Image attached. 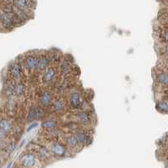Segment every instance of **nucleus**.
<instances>
[{
  "mask_svg": "<svg viewBox=\"0 0 168 168\" xmlns=\"http://www.w3.org/2000/svg\"><path fill=\"white\" fill-rule=\"evenodd\" d=\"M6 1L7 3L15 6V8L19 9L29 11L34 8L33 0H6Z\"/></svg>",
  "mask_w": 168,
  "mask_h": 168,
  "instance_id": "nucleus-1",
  "label": "nucleus"
},
{
  "mask_svg": "<svg viewBox=\"0 0 168 168\" xmlns=\"http://www.w3.org/2000/svg\"><path fill=\"white\" fill-rule=\"evenodd\" d=\"M24 67L28 72H34L37 68V63H38V56L35 55H28L25 56L24 59Z\"/></svg>",
  "mask_w": 168,
  "mask_h": 168,
  "instance_id": "nucleus-2",
  "label": "nucleus"
},
{
  "mask_svg": "<svg viewBox=\"0 0 168 168\" xmlns=\"http://www.w3.org/2000/svg\"><path fill=\"white\" fill-rule=\"evenodd\" d=\"M20 164L26 168H30L34 167L36 162V156L32 153H25L22 156L20 160Z\"/></svg>",
  "mask_w": 168,
  "mask_h": 168,
  "instance_id": "nucleus-3",
  "label": "nucleus"
},
{
  "mask_svg": "<svg viewBox=\"0 0 168 168\" xmlns=\"http://www.w3.org/2000/svg\"><path fill=\"white\" fill-rule=\"evenodd\" d=\"M1 25L3 29H5V30H12L15 26V22L10 17V15L4 11H2V14H1Z\"/></svg>",
  "mask_w": 168,
  "mask_h": 168,
  "instance_id": "nucleus-4",
  "label": "nucleus"
},
{
  "mask_svg": "<svg viewBox=\"0 0 168 168\" xmlns=\"http://www.w3.org/2000/svg\"><path fill=\"white\" fill-rule=\"evenodd\" d=\"M49 149L51 153L57 156H63L66 152V150L64 146L59 142H56V141H53L50 144Z\"/></svg>",
  "mask_w": 168,
  "mask_h": 168,
  "instance_id": "nucleus-5",
  "label": "nucleus"
},
{
  "mask_svg": "<svg viewBox=\"0 0 168 168\" xmlns=\"http://www.w3.org/2000/svg\"><path fill=\"white\" fill-rule=\"evenodd\" d=\"M9 72L13 79H20L21 77V75H22V69H21V66L20 65V63L17 61L13 62L10 65L9 68Z\"/></svg>",
  "mask_w": 168,
  "mask_h": 168,
  "instance_id": "nucleus-6",
  "label": "nucleus"
},
{
  "mask_svg": "<svg viewBox=\"0 0 168 168\" xmlns=\"http://www.w3.org/2000/svg\"><path fill=\"white\" fill-rule=\"evenodd\" d=\"M56 77V70L54 67L50 66L45 70L42 74V81L45 83H50L53 82Z\"/></svg>",
  "mask_w": 168,
  "mask_h": 168,
  "instance_id": "nucleus-7",
  "label": "nucleus"
},
{
  "mask_svg": "<svg viewBox=\"0 0 168 168\" xmlns=\"http://www.w3.org/2000/svg\"><path fill=\"white\" fill-rule=\"evenodd\" d=\"M69 104L73 109H78L82 104V99L79 93L75 92L72 93L69 97Z\"/></svg>",
  "mask_w": 168,
  "mask_h": 168,
  "instance_id": "nucleus-8",
  "label": "nucleus"
},
{
  "mask_svg": "<svg viewBox=\"0 0 168 168\" xmlns=\"http://www.w3.org/2000/svg\"><path fill=\"white\" fill-rule=\"evenodd\" d=\"M49 58L46 55H41L38 56V63H37V68L38 72H44L46 68H48L49 64Z\"/></svg>",
  "mask_w": 168,
  "mask_h": 168,
  "instance_id": "nucleus-9",
  "label": "nucleus"
},
{
  "mask_svg": "<svg viewBox=\"0 0 168 168\" xmlns=\"http://www.w3.org/2000/svg\"><path fill=\"white\" fill-rule=\"evenodd\" d=\"M11 130V123L7 118L3 117L1 119V135L2 139H4L5 135H7V134L9 133Z\"/></svg>",
  "mask_w": 168,
  "mask_h": 168,
  "instance_id": "nucleus-10",
  "label": "nucleus"
},
{
  "mask_svg": "<svg viewBox=\"0 0 168 168\" xmlns=\"http://www.w3.org/2000/svg\"><path fill=\"white\" fill-rule=\"evenodd\" d=\"M51 102V94L48 91H44L39 97V103L42 107H46Z\"/></svg>",
  "mask_w": 168,
  "mask_h": 168,
  "instance_id": "nucleus-11",
  "label": "nucleus"
},
{
  "mask_svg": "<svg viewBox=\"0 0 168 168\" xmlns=\"http://www.w3.org/2000/svg\"><path fill=\"white\" fill-rule=\"evenodd\" d=\"M74 135L79 144L88 145L90 142V136L88 135V134H87L84 131H77L74 134Z\"/></svg>",
  "mask_w": 168,
  "mask_h": 168,
  "instance_id": "nucleus-12",
  "label": "nucleus"
},
{
  "mask_svg": "<svg viewBox=\"0 0 168 168\" xmlns=\"http://www.w3.org/2000/svg\"><path fill=\"white\" fill-rule=\"evenodd\" d=\"M52 109L56 113H62L66 109V104L61 99H56L52 103Z\"/></svg>",
  "mask_w": 168,
  "mask_h": 168,
  "instance_id": "nucleus-13",
  "label": "nucleus"
},
{
  "mask_svg": "<svg viewBox=\"0 0 168 168\" xmlns=\"http://www.w3.org/2000/svg\"><path fill=\"white\" fill-rule=\"evenodd\" d=\"M77 119L79 124L83 125H87L90 123V117L88 114L86 112H79L77 114Z\"/></svg>",
  "mask_w": 168,
  "mask_h": 168,
  "instance_id": "nucleus-14",
  "label": "nucleus"
},
{
  "mask_svg": "<svg viewBox=\"0 0 168 168\" xmlns=\"http://www.w3.org/2000/svg\"><path fill=\"white\" fill-rule=\"evenodd\" d=\"M36 154L41 160H46L50 157L49 150L43 146H39L36 150Z\"/></svg>",
  "mask_w": 168,
  "mask_h": 168,
  "instance_id": "nucleus-15",
  "label": "nucleus"
},
{
  "mask_svg": "<svg viewBox=\"0 0 168 168\" xmlns=\"http://www.w3.org/2000/svg\"><path fill=\"white\" fill-rule=\"evenodd\" d=\"M65 142L66 144L69 146L70 148H76L79 142L77 141V138L75 137V135H68V136H66L65 138Z\"/></svg>",
  "mask_w": 168,
  "mask_h": 168,
  "instance_id": "nucleus-16",
  "label": "nucleus"
},
{
  "mask_svg": "<svg viewBox=\"0 0 168 168\" xmlns=\"http://www.w3.org/2000/svg\"><path fill=\"white\" fill-rule=\"evenodd\" d=\"M156 80L159 83L164 85V86H168V74L166 72H159L156 75Z\"/></svg>",
  "mask_w": 168,
  "mask_h": 168,
  "instance_id": "nucleus-17",
  "label": "nucleus"
},
{
  "mask_svg": "<svg viewBox=\"0 0 168 168\" xmlns=\"http://www.w3.org/2000/svg\"><path fill=\"white\" fill-rule=\"evenodd\" d=\"M156 109L161 114H168V104L167 102H158L156 104Z\"/></svg>",
  "mask_w": 168,
  "mask_h": 168,
  "instance_id": "nucleus-18",
  "label": "nucleus"
},
{
  "mask_svg": "<svg viewBox=\"0 0 168 168\" xmlns=\"http://www.w3.org/2000/svg\"><path fill=\"white\" fill-rule=\"evenodd\" d=\"M25 87L23 83H16L14 85V92L15 95L16 96H20L25 93Z\"/></svg>",
  "mask_w": 168,
  "mask_h": 168,
  "instance_id": "nucleus-19",
  "label": "nucleus"
},
{
  "mask_svg": "<svg viewBox=\"0 0 168 168\" xmlns=\"http://www.w3.org/2000/svg\"><path fill=\"white\" fill-rule=\"evenodd\" d=\"M38 116H39V110H38V109H36V108L34 107V108L30 109V113L28 114V120L32 121V120H34L36 118H38Z\"/></svg>",
  "mask_w": 168,
  "mask_h": 168,
  "instance_id": "nucleus-20",
  "label": "nucleus"
},
{
  "mask_svg": "<svg viewBox=\"0 0 168 168\" xmlns=\"http://www.w3.org/2000/svg\"><path fill=\"white\" fill-rule=\"evenodd\" d=\"M57 125V122L56 121H54V120H47L44 122L42 124V127L45 129H52L56 127Z\"/></svg>",
  "mask_w": 168,
  "mask_h": 168,
  "instance_id": "nucleus-21",
  "label": "nucleus"
},
{
  "mask_svg": "<svg viewBox=\"0 0 168 168\" xmlns=\"http://www.w3.org/2000/svg\"><path fill=\"white\" fill-rule=\"evenodd\" d=\"M162 35H163V38L165 41L168 44V29H165V30L162 31Z\"/></svg>",
  "mask_w": 168,
  "mask_h": 168,
  "instance_id": "nucleus-22",
  "label": "nucleus"
},
{
  "mask_svg": "<svg viewBox=\"0 0 168 168\" xmlns=\"http://www.w3.org/2000/svg\"><path fill=\"white\" fill-rule=\"evenodd\" d=\"M165 51H166V54L168 56V44H167V45L166 46V48H165Z\"/></svg>",
  "mask_w": 168,
  "mask_h": 168,
  "instance_id": "nucleus-23",
  "label": "nucleus"
}]
</instances>
